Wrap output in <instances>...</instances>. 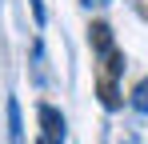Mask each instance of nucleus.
<instances>
[{"label":"nucleus","mask_w":148,"mask_h":144,"mask_svg":"<svg viewBox=\"0 0 148 144\" xmlns=\"http://www.w3.org/2000/svg\"><path fill=\"white\" fill-rule=\"evenodd\" d=\"M36 144H48V140H36Z\"/></svg>","instance_id":"0eeeda50"},{"label":"nucleus","mask_w":148,"mask_h":144,"mask_svg":"<svg viewBox=\"0 0 148 144\" xmlns=\"http://www.w3.org/2000/svg\"><path fill=\"white\" fill-rule=\"evenodd\" d=\"M8 136H12V144H24V128H20V104H16V100H8Z\"/></svg>","instance_id":"7ed1b4c3"},{"label":"nucleus","mask_w":148,"mask_h":144,"mask_svg":"<svg viewBox=\"0 0 148 144\" xmlns=\"http://www.w3.org/2000/svg\"><path fill=\"white\" fill-rule=\"evenodd\" d=\"M100 100H104V108H120V92H116V80L100 76Z\"/></svg>","instance_id":"20e7f679"},{"label":"nucleus","mask_w":148,"mask_h":144,"mask_svg":"<svg viewBox=\"0 0 148 144\" xmlns=\"http://www.w3.org/2000/svg\"><path fill=\"white\" fill-rule=\"evenodd\" d=\"M88 40H92V48H96L100 56H104V52H112V28H108V24H92V28H88Z\"/></svg>","instance_id":"f03ea898"},{"label":"nucleus","mask_w":148,"mask_h":144,"mask_svg":"<svg viewBox=\"0 0 148 144\" xmlns=\"http://www.w3.org/2000/svg\"><path fill=\"white\" fill-rule=\"evenodd\" d=\"M28 4H32V16H36V24H44V4H40V0H28Z\"/></svg>","instance_id":"423d86ee"},{"label":"nucleus","mask_w":148,"mask_h":144,"mask_svg":"<svg viewBox=\"0 0 148 144\" xmlns=\"http://www.w3.org/2000/svg\"><path fill=\"white\" fill-rule=\"evenodd\" d=\"M100 4H104V0H100Z\"/></svg>","instance_id":"6e6552de"},{"label":"nucleus","mask_w":148,"mask_h":144,"mask_svg":"<svg viewBox=\"0 0 148 144\" xmlns=\"http://www.w3.org/2000/svg\"><path fill=\"white\" fill-rule=\"evenodd\" d=\"M36 116H40V132H44L40 140H48V144H60V140H64V116H60L52 104H40Z\"/></svg>","instance_id":"f257e3e1"},{"label":"nucleus","mask_w":148,"mask_h":144,"mask_svg":"<svg viewBox=\"0 0 148 144\" xmlns=\"http://www.w3.org/2000/svg\"><path fill=\"white\" fill-rule=\"evenodd\" d=\"M132 108L148 116V76L140 80V84H136V88H132Z\"/></svg>","instance_id":"39448f33"}]
</instances>
